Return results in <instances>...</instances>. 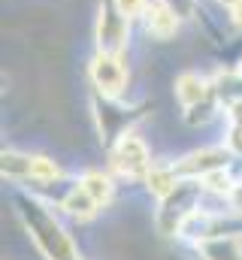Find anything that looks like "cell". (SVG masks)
<instances>
[{
    "mask_svg": "<svg viewBox=\"0 0 242 260\" xmlns=\"http://www.w3.org/2000/svg\"><path fill=\"white\" fill-rule=\"evenodd\" d=\"M18 215L24 221V227L31 230V239L37 242V248L43 251L46 260H82L73 239L67 236V230L58 224V218L49 212L46 203L34 200L27 194H18Z\"/></svg>",
    "mask_w": 242,
    "mask_h": 260,
    "instance_id": "6da1fadb",
    "label": "cell"
},
{
    "mask_svg": "<svg viewBox=\"0 0 242 260\" xmlns=\"http://www.w3.org/2000/svg\"><path fill=\"white\" fill-rule=\"evenodd\" d=\"M203 182L200 179H179V185L161 200V209L155 215V227L161 236H176L182 224L188 221L191 212H197V203L203 197Z\"/></svg>",
    "mask_w": 242,
    "mask_h": 260,
    "instance_id": "7a4b0ae2",
    "label": "cell"
},
{
    "mask_svg": "<svg viewBox=\"0 0 242 260\" xmlns=\"http://www.w3.org/2000/svg\"><path fill=\"white\" fill-rule=\"evenodd\" d=\"M152 154H148V145L136 136V133H121L115 148H112V170L118 173L121 179H130V182H139V179H148L152 173Z\"/></svg>",
    "mask_w": 242,
    "mask_h": 260,
    "instance_id": "3957f363",
    "label": "cell"
},
{
    "mask_svg": "<svg viewBox=\"0 0 242 260\" xmlns=\"http://www.w3.org/2000/svg\"><path fill=\"white\" fill-rule=\"evenodd\" d=\"M88 73H91L94 88H97L103 97H118L121 91H124V85H127V70L121 64V58L112 55V52H97V55L91 58Z\"/></svg>",
    "mask_w": 242,
    "mask_h": 260,
    "instance_id": "277c9868",
    "label": "cell"
},
{
    "mask_svg": "<svg viewBox=\"0 0 242 260\" xmlns=\"http://www.w3.org/2000/svg\"><path fill=\"white\" fill-rule=\"evenodd\" d=\"M127 43V18L121 15L115 6L100 3V18H97V46L100 52L118 55Z\"/></svg>",
    "mask_w": 242,
    "mask_h": 260,
    "instance_id": "5b68a950",
    "label": "cell"
},
{
    "mask_svg": "<svg viewBox=\"0 0 242 260\" xmlns=\"http://www.w3.org/2000/svg\"><path fill=\"white\" fill-rule=\"evenodd\" d=\"M227 157H230V148H200L182 157L176 164V173L179 179H203L206 173L227 167Z\"/></svg>",
    "mask_w": 242,
    "mask_h": 260,
    "instance_id": "8992f818",
    "label": "cell"
},
{
    "mask_svg": "<svg viewBox=\"0 0 242 260\" xmlns=\"http://www.w3.org/2000/svg\"><path fill=\"white\" fill-rule=\"evenodd\" d=\"M145 30H148V37H155L161 43L173 40L176 30H179V12L167 0L148 3V9H145Z\"/></svg>",
    "mask_w": 242,
    "mask_h": 260,
    "instance_id": "52a82bcc",
    "label": "cell"
},
{
    "mask_svg": "<svg viewBox=\"0 0 242 260\" xmlns=\"http://www.w3.org/2000/svg\"><path fill=\"white\" fill-rule=\"evenodd\" d=\"M197 251L203 260H242V239L236 233L230 236H209L197 242Z\"/></svg>",
    "mask_w": 242,
    "mask_h": 260,
    "instance_id": "ba28073f",
    "label": "cell"
},
{
    "mask_svg": "<svg viewBox=\"0 0 242 260\" xmlns=\"http://www.w3.org/2000/svg\"><path fill=\"white\" fill-rule=\"evenodd\" d=\"M60 209H64L67 215H73L76 221H91V218L100 212V203L88 194L82 185H76L73 191H67V194H64V200H60Z\"/></svg>",
    "mask_w": 242,
    "mask_h": 260,
    "instance_id": "9c48e42d",
    "label": "cell"
},
{
    "mask_svg": "<svg viewBox=\"0 0 242 260\" xmlns=\"http://www.w3.org/2000/svg\"><path fill=\"white\" fill-rule=\"evenodd\" d=\"M209 91H212V85L203 76H197V73H182L179 79H176V97H179V103L185 109L194 106V103H200Z\"/></svg>",
    "mask_w": 242,
    "mask_h": 260,
    "instance_id": "30bf717a",
    "label": "cell"
},
{
    "mask_svg": "<svg viewBox=\"0 0 242 260\" xmlns=\"http://www.w3.org/2000/svg\"><path fill=\"white\" fill-rule=\"evenodd\" d=\"M79 185L88 191V194L94 197L97 203H100V209L103 206H109L112 203V194H115V185H112V179L106 176V173H100V170H88L82 179H79Z\"/></svg>",
    "mask_w": 242,
    "mask_h": 260,
    "instance_id": "8fae6325",
    "label": "cell"
},
{
    "mask_svg": "<svg viewBox=\"0 0 242 260\" xmlns=\"http://www.w3.org/2000/svg\"><path fill=\"white\" fill-rule=\"evenodd\" d=\"M145 185H148V191L158 197V200H164V197L179 185V173H176V167H152Z\"/></svg>",
    "mask_w": 242,
    "mask_h": 260,
    "instance_id": "7c38bea8",
    "label": "cell"
},
{
    "mask_svg": "<svg viewBox=\"0 0 242 260\" xmlns=\"http://www.w3.org/2000/svg\"><path fill=\"white\" fill-rule=\"evenodd\" d=\"M3 176L12 182L31 179V154H18V151H3Z\"/></svg>",
    "mask_w": 242,
    "mask_h": 260,
    "instance_id": "4fadbf2b",
    "label": "cell"
},
{
    "mask_svg": "<svg viewBox=\"0 0 242 260\" xmlns=\"http://www.w3.org/2000/svg\"><path fill=\"white\" fill-rule=\"evenodd\" d=\"M31 179L34 182H55V179H60V167L46 154H31Z\"/></svg>",
    "mask_w": 242,
    "mask_h": 260,
    "instance_id": "5bb4252c",
    "label": "cell"
},
{
    "mask_svg": "<svg viewBox=\"0 0 242 260\" xmlns=\"http://www.w3.org/2000/svg\"><path fill=\"white\" fill-rule=\"evenodd\" d=\"M112 6L118 9L127 21H133V18L145 15V9H148V0H112Z\"/></svg>",
    "mask_w": 242,
    "mask_h": 260,
    "instance_id": "9a60e30c",
    "label": "cell"
},
{
    "mask_svg": "<svg viewBox=\"0 0 242 260\" xmlns=\"http://www.w3.org/2000/svg\"><path fill=\"white\" fill-rule=\"evenodd\" d=\"M227 203H230V209H233L236 215H242V182L233 185V191L227 194Z\"/></svg>",
    "mask_w": 242,
    "mask_h": 260,
    "instance_id": "2e32d148",
    "label": "cell"
},
{
    "mask_svg": "<svg viewBox=\"0 0 242 260\" xmlns=\"http://www.w3.org/2000/svg\"><path fill=\"white\" fill-rule=\"evenodd\" d=\"M230 21H233V24H236V27L242 30V3H239V6H233V9H230Z\"/></svg>",
    "mask_w": 242,
    "mask_h": 260,
    "instance_id": "e0dca14e",
    "label": "cell"
},
{
    "mask_svg": "<svg viewBox=\"0 0 242 260\" xmlns=\"http://www.w3.org/2000/svg\"><path fill=\"white\" fill-rule=\"evenodd\" d=\"M218 3H224V6H230V9H233V6H239L242 0H218Z\"/></svg>",
    "mask_w": 242,
    "mask_h": 260,
    "instance_id": "ac0fdd59",
    "label": "cell"
}]
</instances>
